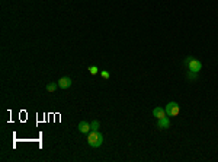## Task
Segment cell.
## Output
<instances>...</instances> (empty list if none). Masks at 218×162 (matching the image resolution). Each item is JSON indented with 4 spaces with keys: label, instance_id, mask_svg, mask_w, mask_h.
Segmentation results:
<instances>
[{
    "label": "cell",
    "instance_id": "cell-1",
    "mask_svg": "<svg viewBox=\"0 0 218 162\" xmlns=\"http://www.w3.org/2000/svg\"><path fill=\"white\" fill-rule=\"evenodd\" d=\"M183 66L188 67V70H190V72H195V73H199L201 72V69H202V63L199 61L198 58L195 57H186L183 58Z\"/></svg>",
    "mask_w": 218,
    "mask_h": 162
},
{
    "label": "cell",
    "instance_id": "cell-2",
    "mask_svg": "<svg viewBox=\"0 0 218 162\" xmlns=\"http://www.w3.org/2000/svg\"><path fill=\"white\" fill-rule=\"evenodd\" d=\"M87 143H89L92 148H99V146H102V143H103V136H102V133H100L99 130H97V132H89Z\"/></svg>",
    "mask_w": 218,
    "mask_h": 162
},
{
    "label": "cell",
    "instance_id": "cell-3",
    "mask_svg": "<svg viewBox=\"0 0 218 162\" xmlns=\"http://www.w3.org/2000/svg\"><path fill=\"white\" fill-rule=\"evenodd\" d=\"M164 110H166L167 117H176L180 113V105L178 102H175V101H172V102H169V104L164 107Z\"/></svg>",
    "mask_w": 218,
    "mask_h": 162
},
{
    "label": "cell",
    "instance_id": "cell-4",
    "mask_svg": "<svg viewBox=\"0 0 218 162\" xmlns=\"http://www.w3.org/2000/svg\"><path fill=\"white\" fill-rule=\"evenodd\" d=\"M157 127H159L160 130H166V129H169V127H170V118H169V117H164V118L157 120Z\"/></svg>",
    "mask_w": 218,
    "mask_h": 162
},
{
    "label": "cell",
    "instance_id": "cell-5",
    "mask_svg": "<svg viewBox=\"0 0 218 162\" xmlns=\"http://www.w3.org/2000/svg\"><path fill=\"white\" fill-rule=\"evenodd\" d=\"M153 115L157 118V120H160V118H164V117H167L166 114V110L163 108V107H156L154 110H153Z\"/></svg>",
    "mask_w": 218,
    "mask_h": 162
},
{
    "label": "cell",
    "instance_id": "cell-6",
    "mask_svg": "<svg viewBox=\"0 0 218 162\" xmlns=\"http://www.w3.org/2000/svg\"><path fill=\"white\" fill-rule=\"evenodd\" d=\"M71 79L70 77H67V76H64V77H61L60 80H58V86L61 88V89H67V88H70L71 86Z\"/></svg>",
    "mask_w": 218,
    "mask_h": 162
},
{
    "label": "cell",
    "instance_id": "cell-7",
    "mask_svg": "<svg viewBox=\"0 0 218 162\" xmlns=\"http://www.w3.org/2000/svg\"><path fill=\"white\" fill-rule=\"evenodd\" d=\"M79 132H80V133H89V132H90V123H87V121H80V123H79Z\"/></svg>",
    "mask_w": 218,
    "mask_h": 162
},
{
    "label": "cell",
    "instance_id": "cell-8",
    "mask_svg": "<svg viewBox=\"0 0 218 162\" xmlns=\"http://www.w3.org/2000/svg\"><path fill=\"white\" fill-rule=\"evenodd\" d=\"M58 88H60V86H58V82H49V83L47 85V91L49 92V94H52V92L57 91Z\"/></svg>",
    "mask_w": 218,
    "mask_h": 162
},
{
    "label": "cell",
    "instance_id": "cell-9",
    "mask_svg": "<svg viewBox=\"0 0 218 162\" xmlns=\"http://www.w3.org/2000/svg\"><path fill=\"white\" fill-rule=\"evenodd\" d=\"M186 77H188V80H190V82H195V80L198 79V73L188 70V72H186Z\"/></svg>",
    "mask_w": 218,
    "mask_h": 162
},
{
    "label": "cell",
    "instance_id": "cell-10",
    "mask_svg": "<svg viewBox=\"0 0 218 162\" xmlns=\"http://www.w3.org/2000/svg\"><path fill=\"white\" fill-rule=\"evenodd\" d=\"M100 129V123H99V120H93L92 123H90V132H97Z\"/></svg>",
    "mask_w": 218,
    "mask_h": 162
},
{
    "label": "cell",
    "instance_id": "cell-11",
    "mask_svg": "<svg viewBox=\"0 0 218 162\" xmlns=\"http://www.w3.org/2000/svg\"><path fill=\"white\" fill-rule=\"evenodd\" d=\"M87 70L90 72V75H97V73H99V67L97 66H89Z\"/></svg>",
    "mask_w": 218,
    "mask_h": 162
},
{
    "label": "cell",
    "instance_id": "cell-12",
    "mask_svg": "<svg viewBox=\"0 0 218 162\" xmlns=\"http://www.w3.org/2000/svg\"><path fill=\"white\" fill-rule=\"evenodd\" d=\"M100 76L103 77V79H109L111 75H109V72L108 70H100Z\"/></svg>",
    "mask_w": 218,
    "mask_h": 162
}]
</instances>
